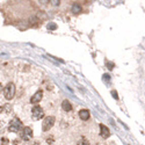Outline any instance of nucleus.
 I'll list each match as a JSON object with an SVG mask.
<instances>
[{
  "label": "nucleus",
  "instance_id": "obj_6",
  "mask_svg": "<svg viewBox=\"0 0 145 145\" xmlns=\"http://www.w3.org/2000/svg\"><path fill=\"white\" fill-rule=\"evenodd\" d=\"M42 95H43V92H42L41 89L37 90V92H36V93L31 96L30 102H31V103H37V102H40V101H41V99H42Z\"/></svg>",
  "mask_w": 145,
  "mask_h": 145
},
{
  "label": "nucleus",
  "instance_id": "obj_2",
  "mask_svg": "<svg viewBox=\"0 0 145 145\" xmlns=\"http://www.w3.org/2000/svg\"><path fill=\"white\" fill-rule=\"evenodd\" d=\"M55 117L53 116H48V117L44 118L43 123H42V130L43 131H49L50 129L52 128L53 123H55Z\"/></svg>",
  "mask_w": 145,
  "mask_h": 145
},
{
  "label": "nucleus",
  "instance_id": "obj_13",
  "mask_svg": "<svg viewBox=\"0 0 145 145\" xmlns=\"http://www.w3.org/2000/svg\"><path fill=\"white\" fill-rule=\"evenodd\" d=\"M112 95H113V98L116 99V100L118 99V95H117V92H116V90H112Z\"/></svg>",
  "mask_w": 145,
  "mask_h": 145
},
{
  "label": "nucleus",
  "instance_id": "obj_4",
  "mask_svg": "<svg viewBox=\"0 0 145 145\" xmlns=\"http://www.w3.org/2000/svg\"><path fill=\"white\" fill-rule=\"evenodd\" d=\"M31 114H33V117L35 120H40V118H42L44 116V110L40 106H35L31 109Z\"/></svg>",
  "mask_w": 145,
  "mask_h": 145
},
{
  "label": "nucleus",
  "instance_id": "obj_15",
  "mask_svg": "<svg viewBox=\"0 0 145 145\" xmlns=\"http://www.w3.org/2000/svg\"><path fill=\"white\" fill-rule=\"evenodd\" d=\"M107 66H108V68H109V70H113V67H114V64L108 62V63H107Z\"/></svg>",
  "mask_w": 145,
  "mask_h": 145
},
{
  "label": "nucleus",
  "instance_id": "obj_14",
  "mask_svg": "<svg viewBox=\"0 0 145 145\" xmlns=\"http://www.w3.org/2000/svg\"><path fill=\"white\" fill-rule=\"evenodd\" d=\"M8 144V139L7 138H1V145H7Z\"/></svg>",
  "mask_w": 145,
  "mask_h": 145
},
{
  "label": "nucleus",
  "instance_id": "obj_12",
  "mask_svg": "<svg viewBox=\"0 0 145 145\" xmlns=\"http://www.w3.org/2000/svg\"><path fill=\"white\" fill-rule=\"evenodd\" d=\"M77 145H89V143H88L87 139H85V138H81V139L77 143Z\"/></svg>",
  "mask_w": 145,
  "mask_h": 145
},
{
  "label": "nucleus",
  "instance_id": "obj_1",
  "mask_svg": "<svg viewBox=\"0 0 145 145\" xmlns=\"http://www.w3.org/2000/svg\"><path fill=\"white\" fill-rule=\"evenodd\" d=\"M14 95H15V86H14V84L9 82L4 88V96L7 100H11V99L14 98Z\"/></svg>",
  "mask_w": 145,
  "mask_h": 145
},
{
  "label": "nucleus",
  "instance_id": "obj_11",
  "mask_svg": "<svg viewBox=\"0 0 145 145\" xmlns=\"http://www.w3.org/2000/svg\"><path fill=\"white\" fill-rule=\"evenodd\" d=\"M48 29H49V30H56V29H57V25L53 23V22H49V25H48Z\"/></svg>",
  "mask_w": 145,
  "mask_h": 145
},
{
  "label": "nucleus",
  "instance_id": "obj_5",
  "mask_svg": "<svg viewBox=\"0 0 145 145\" xmlns=\"http://www.w3.org/2000/svg\"><path fill=\"white\" fill-rule=\"evenodd\" d=\"M21 137L23 138L25 140H29L31 137H33V130L29 128V126H25L22 129V134H21Z\"/></svg>",
  "mask_w": 145,
  "mask_h": 145
},
{
  "label": "nucleus",
  "instance_id": "obj_8",
  "mask_svg": "<svg viewBox=\"0 0 145 145\" xmlns=\"http://www.w3.org/2000/svg\"><path fill=\"white\" fill-rule=\"evenodd\" d=\"M79 117L81 118L82 121H87L89 118V110L87 109H81L79 112Z\"/></svg>",
  "mask_w": 145,
  "mask_h": 145
},
{
  "label": "nucleus",
  "instance_id": "obj_7",
  "mask_svg": "<svg viewBox=\"0 0 145 145\" xmlns=\"http://www.w3.org/2000/svg\"><path fill=\"white\" fill-rule=\"evenodd\" d=\"M100 135H101V137H103V138H108V137L110 136L109 129L107 128L104 124H100Z\"/></svg>",
  "mask_w": 145,
  "mask_h": 145
},
{
  "label": "nucleus",
  "instance_id": "obj_9",
  "mask_svg": "<svg viewBox=\"0 0 145 145\" xmlns=\"http://www.w3.org/2000/svg\"><path fill=\"white\" fill-rule=\"evenodd\" d=\"M62 108H63L65 112H70V110L72 109V104L71 102L68 101V100H64L63 103H62Z\"/></svg>",
  "mask_w": 145,
  "mask_h": 145
},
{
  "label": "nucleus",
  "instance_id": "obj_16",
  "mask_svg": "<svg viewBox=\"0 0 145 145\" xmlns=\"http://www.w3.org/2000/svg\"><path fill=\"white\" fill-rule=\"evenodd\" d=\"M103 79L109 80V76H108V74H104V76H103Z\"/></svg>",
  "mask_w": 145,
  "mask_h": 145
},
{
  "label": "nucleus",
  "instance_id": "obj_10",
  "mask_svg": "<svg viewBox=\"0 0 145 145\" xmlns=\"http://www.w3.org/2000/svg\"><path fill=\"white\" fill-rule=\"evenodd\" d=\"M72 12H73L74 14H78V13H80V12H81V6H80L79 4L74 3L73 5H72Z\"/></svg>",
  "mask_w": 145,
  "mask_h": 145
},
{
  "label": "nucleus",
  "instance_id": "obj_17",
  "mask_svg": "<svg viewBox=\"0 0 145 145\" xmlns=\"http://www.w3.org/2000/svg\"><path fill=\"white\" fill-rule=\"evenodd\" d=\"M52 3H53V5H59L60 1H52Z\"/></svg>",
  "mask_w": 145,
  "mask_h": 145
},
{
  "label": "nucleus",
  "instance_id": "obj_3",
  "mask_svg": "<svg viewBox=\"0 0 145 145\" xmlns=\"http://www.w3.org/2000/svg\"><path fill=\"white\" fill-rule=\"evenodd\" d=\"M22 126V123H21V121L19 120V118H14L13 121L11 122V124H9L8 126V130L11 132H19L20 131V129H21Z\"/></svg>",
  "mask_w": 145,
  "mask_h": 145
}]
</instances>
